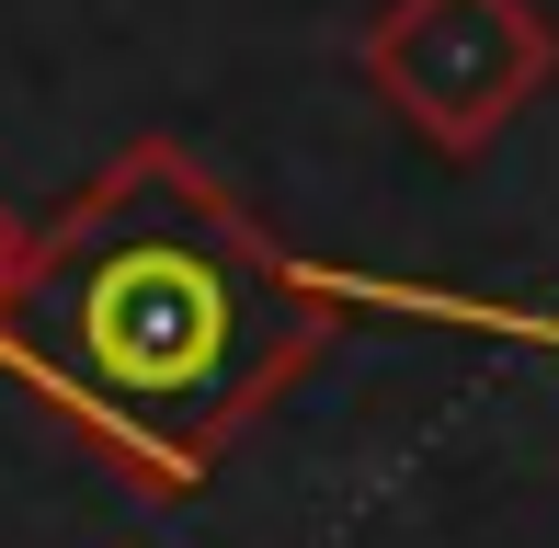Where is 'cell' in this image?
Returning <instances> with one entry per match:
<instances>
[{
    "label": "cell",
    "instance_id": "obj_1",
    "mask_svg": "<svg viewBox=\"0 0 559 548\" xmlns=\"http://www.w3.org/2000/svg\"><path fill=\"white\" fill-rule=\"evenodd\" d=\"M320 286L183 148H126L104 183L0 274V366L46 389L138 491H194L297 366Z\"/></svg>",
    "mask_w": 559,
    "mask_h": 548
},
{
    "label": "cell",
    "instance_id": "obj_2",
    "mask_svg": "<svg viewBox=\"0 0 559 548\" xmlns=\"http://www.w3.org/2000/svg\"><path fill=\"white\" fill-rule=\"evenodd\" d=\"M366 81L435 160H479L559 81V23L548 0H389L366 23Z\"/></svg>",
    "mask_w": 559,
    "mask_h": 548
},
{
    "label": "cell",
    "instance_id": "obj_3",
    "mask_svg": "<svg viewBox=\"0 0 559 548\" xmlns=\"http://www.w3.org/2000/svg\"><path fill=\"white\" fill-rule=\"evenodd\" d=\"M332 297H389V309H423V320H456V332H502V343H537L559 355V309H491V297H445V286H366V274H320Z\"/></svg>",
    "mask_w": 559,
    "mask_h": 548
},
{
    "label": "cell",
    "instance_id": "obj_4",
    "mask_svg": "<svg viewBox=\"0 0 559 548\" xmlns=\"http://www.w3.org/2000/svg\"><path fill=\"white\" fill-rule=\"evenodd\" d=\"M0 274H12V263H0Z\"/></svg>",
    "mask_w": 559,
    "mask_h": 548
}]
</instances>
